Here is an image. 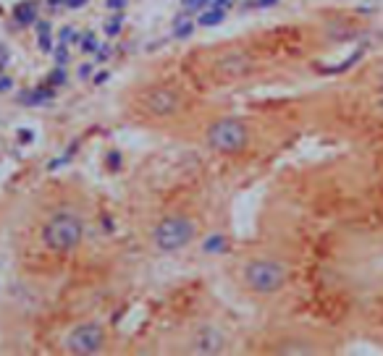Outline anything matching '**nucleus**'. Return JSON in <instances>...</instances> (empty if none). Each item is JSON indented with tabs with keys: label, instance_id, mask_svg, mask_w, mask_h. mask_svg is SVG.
Listing matches in <instances>:
<instances>
[{
	"label": "nucleus",
	"instance_id": "obj_8",
	"mask_svg": "<svg viewBox=\"0 0 383 356\" xmlns=\"http://www.w3.org/2000/svg\"><path fill=\"white\" fill-rule=\"evenodd\" d=\"M13 16H16V21L19 24H32V21H37V3L35 0H27V3H21V6H16L13 8Z\"/></svg>",
	"mask_w": 383,
	"mask_h": 356
},
{
	"label": "nucleus",
	"instance_id": "obj_16",
	"mask_svg": "<svg viewBox=\"0 0 383 356\" xmlns=\"http://www.w3.org/2000/svg\"><path fill=\"white\" fill-rule=\"evenodd\" d=\"M360 61V53H355L349 61H344V63H339V66H334V68H326V73H341V71H346V68H352V66Z\"/></svg>",
	"mask_w": 383,
	"mask_h": 356
},
{
	"label": "nucleus",
	"instance_id": "obj_2",
	"mask_svg": "<svg viewBox=\"0 0 383 356\" xmlns=\"http://www.w3.org/2000/svg\"><path fill=\"white\" fill-rule=\"evenodd\" d=\"M244 281L257 293H276L286 283V267L276 259H255L244 270Z\"/></svg>",
	"mask_w": 383,
	"mask_h": 356
},
{
	"label": "nucleus",
	"instance_id": "obj_18",
	"mask_svg": "<svg viewBox=\"0 0 383 356\" xmlns=\"http://www.w3.org/2000/svg\"><path fill=\"white\" fill-rule=\"evenodd\" d=\"M66 79H68V76H66L63 66H58L56 71L50 73V79H47V82H50V87H58V84H66Z\"/></svg>",
	"mask_w": 383,
	"mask_h": 356
},
{
	"label": "nucleus",
	"instance_id": "obj_11",
	"mask_svg": "<svg viewBox=\"0 0 383 356\" xmlns=\"http://www.w3.org/2000/svg\"><path fill=\"white\" fill-rule=\"evenodd\" d=\"M247 66H250V61H247L244 55H231V58H226L224 63H221V68H229L231 76H239V73H244Z\"/></svg>",
	"mask_w": 383,
	"mask_h": 356
},
{
	"label": "nucleus",
	"instance_id": "obj_23",
	"mask_svg": "<svg viewBox=\"0 0 383 356\" xmlns=\"http://www.w3.org/2000/svg\"><path fill=\"white\" fill-rule=\"evenodd\" d=\"M118 32H121V16H118V18H113L111 24H108V35L116 37V35H118Z\"/></svg>",
	"mask_w": 383,
	"mask_h": 356
},
{
	"label": "nucleus",
	"instance_id": "obj_1",
	"mask_svg": "<svg viewBox=\"0 0 383 356\" xmlns=\"http://www.w3.org/2000/svg\"><path fill=\"white\" fill-rule=\"evenodd\" d=\"M82 236H85V223L74 212H58V215H53V218L47 220L45 233H42L47 249H53V252H71V249L79 247Z\"/></svg>",
	"mask_w": 383,
	"mask_h": 356
},
{
	"label": "nucleus",
	"instance_id": "obj_28",
	"mask_svg": "<svg viewBox=\"0 0 383 356\" xmlns=\"http://www.w3.org/2000/svg\"><path fill=\"white\" fill-rule=\"evenodd\" d=\"M108 8H111V11H123V8H126V0H108Z\"/></svg>",
	"mask_w": 383,
	"mask_h": 356
},
{
	"label": "nucleus",
	"instance_id": "obj_21",
	"mask_svg": "<svg viewBox=\"0 0 383 356\" xmlns=\"http://www.w3.org/2000/svg\"><path fill=\"white\" fill-rule=\"evenodd\" d=\"M39 50H42V53H50V50H53V42H50V35H39Z\"/></svg>",
	"mask_w": 383,
	"mask_h": 356
},
{
	"label": "nucleus",
	"instance_id": "obj_27",
	"mask_svg": "<svg viewBox=\"0 0 383 356\" xmlns=\"http://www.w3.org/2000/svg\"><path fill=\"white\" fill-rule=\"evenodd\" d=\"M108 55H111V47L103 45V47H97V61L103 63V61H108Z\"/></svg>",
	"mask_w": 383,
	"mask_h": 356
},
{
	"label": "nucleus",
	"instance_id": "obj_13",
	"mask_svg": "<svg viewBox=\"0 0 383 356\" xmlns=\"http://www.w3.org/2000/svg\"><path fill=\"white\" fill-rule=\"evenodd\" d=\"M224 18H226V11L213 8V11H207V13L200 16V24H202V27H215V24H221Z\"/></svg>",
	"mask_w": 383,
	"mask_h": 356
},
{
	"label": "nucleus",
	"instance_id": "obj_35",
	"mask_svg": "<svg viewBox=\"0 0 383 356\" xmlns=\"http://www.w3.org/2000/svg\"><path fill=\"white\" fill-rule=\"evenodd\" d=\"M378 79H381V84H383V71H381V73H378Z\"/></svg>",
	"mask_w": 383,
	"mask_h": 356
},
{
	"label": "nucleus",
	"instance_id": "obj_20",
	"mask_svg": "<svg viewBox=\"0 0 383 356\" xmlns=\"http://www.w3.org/2000/svg\"><path fill=\"white\" fill-rule=\"evenodd\" d=\"M71 39H76L74 29H71V27L61 29V45H66V42H71Z\"/></svg>",
	"mask_w": 383,
	"mask_h": 356
},
{
	"label": "nucleus",
	"instance_id": "obj_15",
	"mask_svg": "<svg viewBox=\"0 0 383 356\" xmlns=\"http://www.w3.org/2000/svg\"><path fill=\"white\" fill-rule=\"evenodd\" d=\"M213 0H184V11L187 13H195V11H202V8H207Z\"/></svg>",
	"mask_w": 383,
	"mask_h": 356
},
{
	"label": "nucleus",
	"instance_id": "obj_4",
	"mask_svg": "<svg viewBox=\"0 0 383 356\" xmlns=\"http://www.w3.org/2000/svg\"><path fill=\"white\" fill-rule=\"evenodd\" d=\"M207 145L218 152H236L247 145V126L236 118H221L207 128Z\"/></svg>",
	"mask_w": 383,
	"mask_h": 356
},
{
	"label": "nucleus",
	"instance_id": "obj_32",
	"mask_svg": "<svg viewBox=\"0 0 383 356\" xmlns=\"http://www.w3.org/2000/svg\"><path fill=\"white\" fill-rule=\"evenodd\" d=\"M279 0H257V3H253V6H257V8H268V6H276Z\"/></svg>",
	"mask_w": 383,
	"mask_h": 356
},
{
	"label": "nucleus",
	"instance_id": "obj_5",
	"mask_svg": "<svg viewBox=\"0 0 383 356\" xmlns=\"http://www.w3.org/2000/svg\"><path fill=\"white\" fill-rule=\"evenodd\" d=\"M105 346V330L97 325V322H87V325H79L68 333V338H66V348L71 351V354H82V356H90V354H100Z\"/></svg>",
	"mask_w": 383,
	"mask_h": 356
},
{
	"label": "nucleus",
	"instance_id": "obj_31",
	"mask_svg": "<svg viewBox=\"0 0 383 356\" xmlns=\"http://www.w3.org/2000/svg\"><path fill=\"white\" fill-rule=\"evenodd\" d=\"M90 73H92V66H90V63L79 66V76H82V79H87V76H90Z\"/></svg>",
	"mask_w": 383,
	"mask_h": 356
},
{
	"label": "nucleus",
	"instance_id": "obj_6",
	"mask_svg": "<svg viewBox=\"0 0 383 356\" xmlns=\"http://www.w3.org/2000/svg\"><path fill=\"white\" fill-rule=\"evenodd\" d=\"M145 108L152 116H171L178 108V97L171 90H152L145 97Z\"/></svg>",
	"mask_w": 383,
	"mask_h": 356
},
{
	"label": "nucleus",
	"instance_id": "obj_10",
	"mask_svg": "<svg viewBox=\"0 0 383 356\" xmlns=\"http://www.w3.org/2000/svg\"><path fill=\"white\" fill-rule=\"evenodd\" d=\"M279 354H315V348L310 346L308 340H289L279 346Z\"/></svg>",
	"mask_w": 383,
	"mask_h": 356
},
{
	"label": "nucleus",
	"instance_id": "obj_29",
	"mask_svg": "<svg viewBox=\"0 0 383 356\" xmlns=\"http://www.w3.org/2000/svg\"><path fill=\"white\" fill-rule=\"evenodd\" d=\"M11 87H13V82H11L8 76H0V92H8Z\"/></svg>",
	"mask_w": 383,
	"mask_h": 356
},
{
	"label": "nucleus",
	"instance_id": "obj_26",
	"mask_svg": "<svg viewBox=\"0 0 383 356\" xmlns=\"http://www.w3.org/2000/svg\"><path fill=\"white\" fill-rule=\"evenodd\" d=\"M90 0H63L66 8H82V6H87Z\"/></svg>",
	"mask_w": 383,
	"mask_h": 356
},
{
	"label": "nucleus",
	"instance_id": "obj_9",
	"mask_svg": "<svg viewBox=\"0 0 383 356\" xmlns=\"http://www.w3.org/2000/svg\"><path fill=\"white\" fill-rule=\"evenodd\" d=\"M53 97H56L53 90H35V92H24L19 97V102H24V105H42V102H50Z\"/></svg>",
	"mask_w": 383,
	"mask_h": 356
},
{
	"label": "nucleus",
	"instance_id": "obj_30",
	"mask_svg": "<svg viewBox=\"0 0 383 356\" xmlns=\"http://www.w3.org/2000/svg\"><path fill=\"white\" fill-rule=\"evenodd\" d=\"M37 35H50V24L47 21H37Z\"/></svg>",
	"mask_w": 383,
	"mask_h": 356
},
{
	"label": "nucleus",
	"instance_id": "obj_19",
	"mask_svg": "<svg viewBox=\"0 0 383 356\" xmlns=\"http://www.w3.org/2000/svg\"><path fill=\"white\" fill-rule=\"evenodd\" d=\"M66 61H68V53H66V45H58V50H56V63H58V66H66Z\"/></svg>",
	"mask_w": 383,
	"mask_h": 356
},
{
	"label": "nucleus",
	"instance_id": "obj_25",
	"mask_svg": "<svg viewBox=\"0 0 383 356\" xmlns=\"http://www.w3.org/2000/svg\"><path fill=\"white\" fill-rule=\"evenodd\" d=\"M19 139H21V145H29V142L35 139V134H32L29 128H21V131H19Z\"/></svg>",
	"mask_w": 383,
	"mask_h": 356
},
{
	"label": "nucleus",
	"instance_id": "obj_12",
	"mask_svg": "<svg viewBox=\"0 0 383 356\" xmlns=\"http://www.w3.org/2000/svg\"><path fill=\"white\" fill-rule=\"evenodd\" d=\"M202 252L205 254H218V252H226V238L224 236H210L202 244Z\"/></svg>",
	"mask_w": 383,
	"mask_h": 356
},
{
	"label": "nucleus",
	"instance_id": "obj_33",
	"mask_svg": "<svg viewBox=\"0 0 383 356\" xmlns=\"http://www.w3.org/2000/svg\"><path fill=\"white\" fill-rule=\"evenodd\" d=\"M105 82H108V71H100L95 76V84H105Z\"/></svg>",
	"mask_w": 383,
	"mask_h": 356
},
{
	"label": "nucleus",
	"instance_id": "obj_3",
	"mask_svg": "<svg viewBox=\"0 0 383 356\" xmlns=\"http://www.w3.org/2000/svg\"><path fill=\"white\" fill-rule=\"evenodd\" d=\"M197 236V226L195 220L189 218H166L155 228V244H158L160 252H176V249H184Z\"/></svg>",
	"mask_w": 383,
	"mask_h": 356
},
{
	"label": "nucleus",
	"instance_id": "obj_17",
	"mask_svg": "<svg viewBox=\"0 0 383 356\" xmlns=\"http://www.w3.org/2000/svg\"><path fill=\"white\" fill-rule=\"evenodd\" d=\"M192 29H195V27H192L189 21L184 24V18H181V21H176V32H174V37H176V39H184V37L192 35Z\"/></svg>",
	"mask_w": 383,
	"mask_h": 356
},
{
	"label": "nucleus",
	"instance_id": "obj_22",
	"mask_svg": "<svg viewBox=\"0 0 383 356\" xmlns=\"http://www.w3.org/2000/svg\"><path fill=\"white\" fill-rule=\"evenodd\" d=\"M118 165H121V155H118V152H111V155H108V168H111V171H118Z\"/></svg>",
	"mask_w": 383,
	"mask_h": 356
},
{
	"label": "nucleus",
	"instance_id": "obj_14",
	"mask_svg": "<svg viewBox=\"0 0 383 356\" xmlns=\"http://www.w3.org/2000/svg\"><path fill=\"white\" fill-rule=\"evenodd\" d=\"M79 42H82L85 53H97V39H95L92 32H85V37H79Z\"/></svg>",
	"mask_w": 383,
	"mask_h": 356
},
{
	"label": "nucleus",
	"instance_id": "obj_7",
	"mask_svg": "<svg viewBox=\"0 0 383 356\" xmlns=\"http://www.w3.org/2000/svg\"><path fill=\"white\" fill-rule=\"evenodd\" d=\"M224 348V336L213 328H202L200 336L195 340V351L197 354H218Z\"/></svg>",
	"mask_w": 383,
	"mask_h": 356
},
{
	"label": "nucleus",
	"instance_id": "obj_24",
	"mask_svg": "<svg viewBox=\"0 0 383 356\" xmlns=\"http://www.w3.org/2000/svg\"><path fill=\"white\" fill-rule=\"evenodd\" d=\"M234 6V0H213V8L218 11H226V8H231Z\"/></svg>",
	"mask_w": 383,
	"mask_h": 356
},
{
	"label": "nucleus",
	"instance_id": "obj_34",
	"mask_svg": "<svg viewBox=\"0 0 383 356\" xmlns=\"http://www.w3.org/2000/svg\"><path fill=\"white\" fill-rule=\"evenodd\" d=\"M378 110H381V113H383V97H381V100H378Z\"/></svg>",
	"mask_w": 383,
	"mask_h": 356
}]
</instances>
